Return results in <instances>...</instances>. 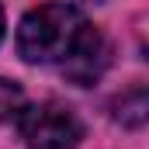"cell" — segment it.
<instances>
[{"instance_id":"cell-4","label":"cell","mask_w":149,"mask_h":149,"mask_svg":"<svg viewBox=\"0 0 149 149\" xmlns=\"http://www.w3.org/2000/svg\"><path fill=\"white\" fill-rule=\"evenodd\" d=\"M21 111H24V90L14 80H3L0 76V121H10Z\"/></svg>"},{"instance_id":"cell-3","label":"cell","mask_w":149,"mask_h":149,"mask_svg":"<svg viewBox=\"0 0 149 149\" xmlns=\"http://www.w3.org/2000/svg\"><path fill=\"white\" fill-rule=\"evenodd\" d=\"M108 66V45H104V38H101V31H87V38L80 42V49H76L73 56L63 63V73L70 76V80H76V83H94L97 76H101V70Z\"/></svg>"},{"instance_id":"cell-6","label":"cell","mask_w":149,"mask_h":149,"mask_svg":"<svg viewBox=\"0 0 149 149\" xmlns=\"http://www.w3.org/2000/svg\"><path fill=\"white\" fill-rule=\"evenodd\" d=\"M0 38H3V10H0Z\"/></svg>"},{"instance_id":"cell-5","label":"cell","mask_w":149,"mask_h":149,"mask_svg":"<svg viewBox=\"0 0 149 149\" xmlns=\"http://www.w3.org/2000/svg\"><path fill=\"white\" fill-rule=\"evenodd\" d=\"M118 118H121L125 125H142V118H146V90H142V87H135L132 94L121 97V111H118Z\"/></svg>"},{"instance_id":"cell-2","label":"cell","mask_w":149,"mask_h":149,"mask_svg":"<svg viewBox=\"0 0 149 149\" xmlns=\"http://www.w3.org/2000/svg\"><path fill=\"white\" fill-rule=\"evenodd\" d=\"M21 139L28 149H76L83 125L66 104L45 101L21 111Z\"/></svg>"},{"instance_id":"cell-1","label":"cell","mask_w":149,"mask_h":149,"mask_svg":"<svg viewBox=\"0 0 149 149\" xmlns=\"http://www.w3.org/2000/svg\"><path fill=\"white\" fill-rule=\"evenodd\" d=\"M90 24L73 3H42L17 28V52L28 63H66L87 38Z\"/></svg>"}]
</instances>
